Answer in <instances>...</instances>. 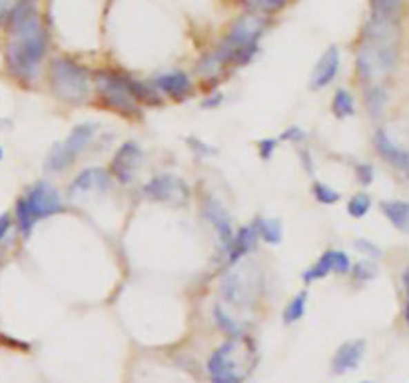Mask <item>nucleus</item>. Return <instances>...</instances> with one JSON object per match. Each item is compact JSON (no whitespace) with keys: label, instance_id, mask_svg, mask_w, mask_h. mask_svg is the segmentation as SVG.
I'll use <instances>...</instances> for the list:
<instances>
[{"label":"nucleus","instance_id":"46","mask_svg":"<svg viewBox=\"0 0 409 383\" xmlns=\"http://www.w3.org/2000/svg\"><path fill=\"white\" fill-rule=\"evenodd\" d=\"M0 160H2V148H0Z\"/></svg>","mask_w":409,"mask_h":383},{"label":"nucleus","instance_id":"47","mask_svg":"<svg viewBox=\"0 0 409 383\" xmlns=\"http://www.w3.org/2000/svg\"><path fill=\"white\" fill-rule=\"evenodd\" d=\"M406 172H408V174H409V164H408V168H406Z\"/></svg>","mask_w":409,"mask_h":383},{"label":"nucleus","instance_id":"28","mask_svg":"<svg viewBox=\"0 0 409 383\" xmlns=\"http://www.w3.org/2000/svg\"><path fill=\"white\" fill-rule=\"evenodd\" d=\"M214 318H216V324L223 333H228L230 338H242V326L236 320H232L220 306H216V309H214Z\"/></svg>","mask_w":409,"mask_h":383},{"label":"nucleus","instance_id":"30","mask_svg":"<svg viewBox=\"0 0 409 383\" xmlns=\"http://www.w3.org/2000/svg\"><path fill=\"white\" fill-rule=\"evenodd\" d=\"M17 220H19V230L22 236H28L32 231V228H34V224H37V220L30 214V210H28L24 198H20L19 202H17Z\"/></svg>","mask_w":409,"mask_h":383},{"label":"nucleus","instance_id":"19","mask_svg":"<svg viewBox=\"0 0 409 383\" xmlns=\"http://www.w3.org/2000/svg\"><path fill=\"white\" fill-rule=\"evenodd\" d=\"M96 130H98L96 124H80V126H76L74 130L70 132V136L66 138L64 146L74 154V156H78V154H82L88 146H90Z\"/></svg>","mask_w":409,"mask_h":383},{"label":"nucleus","instance_id":"33","mask_svg":"<svg viewBox=\"0 0 409 383\" xmlns=\"http://www.w3.org/2000/svg\"><path fill=\"white\" fill-rule=\"evenodd\" d=\"M330 258H332V271L337 276H346L352 269V262H350L348 253H343L339 249H330Z\"/></svg>","mask_w":409,"mask_h":383},{"label":"nucleus","instance_id":"8","mask_svg":"<svg viewBox=\"0 0 409 383\" xmlns=\"http://www.w3.org/2000/svg\"><path fill=\"white\" fill-rule=\"evenodd\" d=\"M144 194L154 202H168V204H182L186 202L190 190L186 182L180 180L178 176L162 174L152 178L148 184L144 186Z\"/></svg>","mask_w":409,"mask_h":383},{"label":"nucleus","instance_id":"15","mask_svg":"<svg viewBox=\"0 0 409 383\" xmlns=\"http://www.w3.org/2000/svg\"><path fill=\"white\" fill-rule=\"evenodd\" d=\"M222 293L228 302H232L234 306H246L250 302V296H252V289L246 284V278L242 273L234 271L230 273L222 284Z\"/></svg>","mask_w":409,"mask_h":383},{"label":"nucleus","instance_id":"37","mask_svg":"<svg viewBox=\"0 0 409 383\" xmlns=\"http://www.w3.org/2000/svg\"><path fill=\"white\" fill-rule=\"evenodd\" d=\"M357 182L361 184V186H370L373 182V166L372 164H359L357 166Z\"/></svg>","mask_w":409,"mask_h":383},{"label":"nucleus","instance_id":"32","mask_svg":"<svg viewBox=\"0 0 409 383\" xmlns=\"http://www.w3.org/2000/svg\"><path fill=\"white\" fill-rule=\"evenodd\" d=\"M312 192H314V198L323 206H332L335 202H339V192H335L334 188H330L321 182H316Z\"/></svg>","mask_w":409,"mask_h":383},{"label":"nucleus","instance_id":"13","mask_svg":"<svg viewBox=\"0 0 409 383\" xmlns=\"http://www.w3.org/2000/svg\"><path fill=\"white\" fill-rule=\"evenodd\" d=\"M204 214L206 218L210 220V224L214 226V230L218 231V238L222 240L223 246L230 248L232 238H234V234H232V220H230L228 211L222 208V204L216 202L214 198H210V200L206 202Z\"/></svg>","mask_w":409,"mask_h":383},{"label":"nucleus","instance_id":"7","mask_svg":"<svg viewBox=\"0 0 409 383\" xmlns=\"http://www.w3.org/2000/svg\"><path fill=\"white\" fill-rule=\"evenodd\" d=\"M24 202L28 206L30 214L34 216V220H42V218H50L58 211H62V198L50 182L40 180L37 182L28 194L24 196Z\"/></svg>","mask_w":409,"mask_h":383},{"label":"nucleus","instance_id":"34","mask_svg":"<svg viewBox=\"0 0 409 383\" xmlns=\"http://www.w3.org/2000/svg\"><path fill=\"white\" fill-rule=\"evenodd\" d=\"M222 60L220 56L216 54V52H212V54H208L206 58L200 60V64H198V74H202V76H212V74H216L220 68H222Z\"/></svg>","mask_w":409,"mask_h":383},{"label":"nucleus","instance_id":"22","mask_svg":"<svg viewBox=\"0 0 409 383\" xmlns=\"http://www.w3.org/2000/svg\"><path fill=\"white\" fill-rule=\"evenodd\" d=\"M126 82H128V88H130V94L134 96L136 102H144V104H150V106H160L162 100L158 98V94L138 80H132V78L126 76Z\"/></svg>","mask_w":409,"mask_h":383},{"label":"nucleus","instance_id":"25","mask_svg":"<svg viewBox=\"0 0 409 383\" xmlns=\"http://www.w3.org/2000/svg\"><path fill=\"white\" fill-rule=\"evenodd\" d=\"M332 110L337 118H348L355 112L354 96L350 94L348 90H337L332 102Z\"/></svg>","mask_w":409,"mask_h":383},{"label":"nucleus","instance_id":"39","mask_svg":"<svg viewBox=\"0 0 409 383\" xmlns=\"http://www.w3.org/2000/svg\"><path fill=\"white\" fill-rule=\"evenodd\" d=\"M276 150V140H261L260 142V156L261 160H270Z\"/></svg>","mask_w":409,"mask_h":383},{"label":"nucleus","instance_id":"21","mask_svg":"<svg viewBox=\"0 0 409 383\" xmlns=\"http://www.w3.org/2000/svg\"><path fill=\"white\" fill-rule=\"evenodd\" d=\"M34 14H38L34 2L32 0H20L19 4L10 10V14H8V30H14L17 26H20L22 22H26Z\"/></svg>","mask_w":409,"mask_h":383},{"label":"nucleus","instance_id":"6","mask_svg":"<svg viewBox=\"0 0 409 383\" xmlns=\"http://www.w3.org/2000/svg\"><path fill=\"white\" fill-rule=\"evenodd\" d=\"M238 338L226 342L222 347H218L210 360H208V373L212 383H242L246 377V369L240 367V362H236V351H238Z\"/></svg>","mask_w":409,"mask_h":383},{"label":"nucleus","instance_id":"2","mask_svg":"<svg viewBox=\"0 0 409 383\" xmlns=\"http://www.w3.org/2000/svg\"><path fill=\"white\" fill-rule=\"evenodd\" d=\"M261 30H263V20L258 17H246L238 20L230 28L222 44L218 46L216 54L220 56L223 64L226 62H232L238 66L248 64L258 52V40L261 37Z\"/></svg>","mask_w":409,"mask_h":383},{"label":"nucleus","instance_id":"36","mask_svg":"<svg viewBox=\"0 0 409 383\" xmlns=\"http://www.w3.org/2000/svg\"><path fill=\"white\" fill-rule=\"evenodd\" d=\"M286 4H288V0H254V8L263 12V14L278 12Z\"/></svg>","mask_w":409,"mask_h":383},{"label":"nucleus","instance_id":"3","mask_svg":"<svg viewBox=\"0 0 409 383\" xmlns=\"http://www.w3.org/2000/svg\"><path fill=\"white\" fill-rule=\"evenodd\" d=\"M50 82L58 98L80 104L90 90V74L84 66L70 58H56L50 66Z\"/></svg>","mask_w":409,"mask_h":383},{"label":"nucleus","instance_id":"1","mask_svg":"<svg viewBox=\"0 0 409 383\" xmlns=\"http://www.w3.org/2000/svg\"><path fill=\"white\" fill-rule=\"evenodd\" d=\"M12 42L8 44L6 60L12 74L19 78H34L46 52V32L38 14L10 30Z\"/></svg>","mask_w":409,"mask_h":383},{"label":"nucleus","instance_id":"26","mask_svg":"<svg viewBox=\"0 0 409 383\" xmlns=\"http://www.w3.org/2000/svg\"><path fill=\"white\" fill-rule=\"evenodd\" d=\"M330 273H332V258H330V249H328L312 268L303 271V280L306 282H316V280H323Z\"/></svg>","mask_w":409,"mask_h":383},{"label":"nucleus","instance_id":"27","mask_svg":"<svg viewBox=\"0 0 409 383\" xmlns=\"http://www.w3.org/2000/svg\"><path fill=\"white\" fill-rule=\"evenodd\" d=\"M306 302H308L306 291L298 293V296L288 304V307H286V311H283V322H286V324H296V322H299V320L303 318V313H306Z\"/></svg>","mask_w":409,"mask_h":383},{"label":"nucleus","instance_id":"9","mask_svg":"<svg viewBox=\"0 0 409 383\" xmlns=\"http://www.w3.org/2000/svg\"><path fill=\"white\" fill-rule=\"evenodd\" d=\"M142 158H144V154H142L138 144H134V142L122 144L112 158V174L122 184H130L138 166L142 164Z\"/></svg>","mask_w":409,"mask_h":383},{"label":"nucleus","instance_id":"35","mask_svg":"<svg viewBox=\"0 0 409 383\" xmlns=\"http://www.w3.org/2000/svg\"><path fill=\"white\" fill-rule=\"evenodd\" d=\"M354 276L355 280H359V282H368V280H373L377 276V268H375V264H372L370 260H361V262L355 264Z\"/></svg>","mask_w":409,"mask_h":383},{"label":"nucleus","instance_id":"42","mask_svg":"<svg viewBox=\"0 0 409 383\" xmlns=\"http://www.w3.org/2000/svg\"><path fill=\"white\" fill-rule=\"evenodd\" d=\"M222 94H214V98H212V100H206L204 104H202V106H204V108H212V106H218V104H222Z\"/></svg>","mask_w":409,"mask_h":383},{"label":"nucleus","instance_id":"48","mask_svg":"<svg viewBox=\"0 0 409 383\" xmlns=\"http://www.w3.org/2000/svg\"><path fill=\"white\" fill-rule=\"evenodd\" d=\"M359 383H372V382H359Z\"/></svg>","mask_w":409,"mask_h":383},{"label":"nucleus","instance_id":"40","mask_svg":"<svg viewBox=\"0 0 409 383\" xmlns=\"http://www.w3.org/2000/svg\"><path fill=\"white\" fill-rule=\"evenodd\" d=\"M303 132L299 130L298 126H292V128H288L283 134H281V140H294V142H299L301 138H303Z\"/></svg>","mask_w":409,"mask_h":383},{"label":"nucleus","instance_id":"20","mask_svg":"<svg viewBox=\"0 0 409 383\" xmlns=\"http://www.w3.org/2000/svg\"><path fill=\"white\" fill-rule=\"evenodd\" d=\"M74 160L76 156L64 146V142L62 144H54L50 154H48V158H46V170H50V172H62L68 166H72Z\"/></svg>","mask_w":409,"mask_h":383},{"label":"nucleus","instance_id":"43","mask_svg":"<svg viewBox=\"0 0 409 383\" xmlns=\"http://www.w3.org/2000/svg\"><path fill=\"white\" fill-rule=\"evenodd\" d=\"M6 6H8V0H0V24L6 19Z\"/></svg>","mask_w":409,"mask_h":383},{"label":"nucleus","instance_id":"44","mask_svg":"<svg viewBox=\"0 0 409 383\" xmlns=\"http://www.w3.org/2000/svg\"><path fill=\"white\" fill-rule=\"evenodd\" d=\"M403 286H406V291H408L409 296V268L403 271Z\"/></svg>","mask_w":409,"mask_h":383},{"label":"nucleus","instance_id":"24","mask_svg":"<svg viewBox=\"0 0 409 383\" xmlns=\"http://www.w3.org/2000/svg\"><path fill=\"white\" fill-rule=\"evenodd\" d=\"M401 0H372V17L397 20Z\"/></svg>","mask_w":409,"mask_h":383},{"label":"nucleus","instance_id":"4","mask_svg":"<svg viewBox=\"0 0 409 383\" xmlns=\"http://www.w3.org/2000/svg\"><path fill=\"white\" fill-rule=\"evenodd\" d=\"M397 64V48L388 42H363L357 52V72L366 80H377Z\"/></svg>","mask_w":409,"mask_h":383},{"label":"nucleus","instance_id":"41","mask_svg":"<svg viewBox=\"0 0 409 383\" xmlns=\"http://www.w3.org/2000/svg\"><path fill=\"white\" fill-rule=\"evenodd\" d=\"M10 224H12L10 216H8V214H2V216H0V242L4 240V236L10 230Z\"/></svg>","mask_w":409,"mask_h":383},{"label":"nucleus","instance_id":"18","mask_svg":"<svg viewBox=\"0 0 409 383\" xmlns=\"http://www.w3.org/2000/svg\"><path fill=\"white\" fill-rule=\"evenodd\" d=\"M381 211L397 230L409 234V202H403V200L381 202Z\"/></svg>","mask_w":409,"mask_h":383},{"label":"nucleus","instance_id":"31","mask_svg":"<svg viewBox=\"0 0 409 383\" xmlns=\"http://www.w3.org/2000/svg\"><path fill=\"white\" fill-rule=\"evenodd\" d=\"M386 100H388V96L383 92V88H379V86H375L372 88L368 96H366V104H368V110H370V114L372 116H379L383 112V106H386Z\"/></svg>","mask_w":409,"mask_h":383},{"label":"nucleus","instance_id":"16","mask_svg":"<svg viewBox=\"0 0 409 383\" xmlns=\"http://www.w3.org/2000/svg\"><path fill=\"white\" fill-rule=\"evenodd\" d=\"M256 242H258V230H256L254 224L246 226V228L238 231L232 238V244H230V264H236L248 251L256 248Z\"/></svg>","mask_w":409,"mask_h":383},{"label":"nucleus","instance_id":"5","mask_svg":"<svg viewBox=\"0 0 409 383\" xmlns=\"http://www.w3.org/2000/svg\"><path fill=\"white\" fill-rule=\"evenodd\" d=\"M96 90L102 100L118 110L120 114H138V102L130 94L126 76H118L112 72H96Z\"/></svg>","mask_w":409,"mask_h":383},{"label":"nucleus","instance_id":"14","mask_svg":"<svg viewBox=\"0 0 409 383\" xmlns=\"http://www.w3.org/2000/svg\"><path fill=\"white\" fill-rule=\"evenodd\" d=\"M375 148H377V152L381 154L390 164H393L395 168H401V170H406L409 164V152H406L403 148H399V146H395L393 142H391V138L383 130H377L375 132Z\"/></svg>","mask_w":409,"mask_h":383},{"label":"nucleus","instance_id":"11","mask_svg":"<svg viewBox=\"0 0 409 383\" xmlns=\"http://www.w3.org/2000/svg\"><path fill=\"white\" fill-rule=\"evenodd\" d=\"M339 70V50L335 46H330L321 58L317 60L316 68L312 72V80H310V88L312 90H321L328 84H332V80Z\"/></svg>","mask_w":409,"mask_h":383},{"label":"nucleus","instance_id":"38","mask_svg":"<svg viewBox=\"0 0 409 383\" xmlns=\"http://www.w3.org/2000/svg\"><path fill=\"white\" fill-rule=\"evenodd\" d=\"M355 248L359 251H363L366 256H372V258H379L381 256V249L377 248L375 244H372L370 240H355Z\"/></svg>","mask_w":409,"mask_h":383},{"label":"nucleus","instance_id":"29","mask_svg":"<svg viewBox=\"0 0 409 383\" xmlns=\"http://www.w3.org/2000/svg\"><path fill=\"white\" fill-rule=\"evenodd\" d=\"M372 208V198L366 194V192H359L352 196V200L348 202V214L352 218H363Z\"/></svg>","mask_w":409,"mask_h":383},{"label":"nucleus","instance_id":"45","mask_svg":"<svg viewBox=\"0 0 409 383\" xmlns=\"http://www.w3.org/2000/svg\"><path fill=\"white\" fill-rule=\"evenodd\" d=\"M406 320H408V326H409V302H408V307H406Z\"/></svg>","mask_w":409,"mask_h":383},{"label":"nucleus","instance_id":"17","mask_svg":"<svg viewBox=\"0 0 409 383\" xmlns=\"http://www.w3.org/2000/svg\"><path fill=\"white\" fill-rule=\"evenodd\" d=\"M154 86L158 90H162L164 94L174 96V98H182L190 90V78L184 72H168V74H162V76L156 78L154 80Z\"/></svg>","mask_w":409,"mask_h":383},{"label":"nucleus","instance_id":"23","mask_svg":"<svg viewBox=\"0 0 409 383\" xmlns=\"http://www.w3.org/2000/svg\"><path fill=\"white\" fill-rule=\"evenodd\" d=\"M256 230L263 242L268 244H279L281 242V224L279 220H258L256 224Z\"/></svg>","mask_w":409,"mask_h":383},{"label":"nucleus","instance_id":"10","mask_svg":"<svg viewBox=\"0 0 409 383\" xmlns=\"http://www.w3.org/2000/svg\"><path fill=\"white\" fill-rule=\"evenodd\" d=\"M110 188V174L104 168H86L76 176L70 184V196L78 198V196H86L90 192H106Z\"/></svg>","mask_w":409,"mask_h":383},{"label":"nucleus","instance_id":"12","mask_svg":"<svg viewBox=\"0 0 409 383\" xmlns=\"http://www.w3.org/2000/svg\"><path fill=\"white\" fill-rule=\"evenodd\" d=\"M363 353H366V342L363 340L346 342V344L335 351L334 362H332L334 373H346V371L355 369L359 365V362H361Z\"/></svg>","mask_w":409,"mask_h":383}]
</instances>
